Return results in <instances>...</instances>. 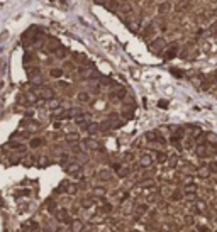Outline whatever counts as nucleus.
<instances>
[{"label":"nucleus","instance_id":"obj_5","mask_svg":"<svg viewBox=\"0 0 217 232\" xmlns=\"http://www.w3.org/2000/svg\"><path fill=\"white\" fill-rule=\"evenodd\" d=\"M90 136H95V134H98V130H100V124H97V122H88L87 125V129H85Z\"/></svg>","mask_w":217,"mask_h":232},{"label":"nucleus","instance_id":"obj_38","mask_svg":"<svg viewBox=\"0 0 217 232\" xmlns=\"http://www.w3.org/2000/svg\"><path fill=\"white\" fill-rule=\"evenodd\" d=\"M100 210H102L104 214H110V212H112V205H108V203H105V205H104V207H102Z\"/></svg>","mask_w":217,"mask_h":232},{"label":"nucleus","instance_id":"obj_29","mask_svg":"<svg viewBox=\"0 0 217 232\" xmlns=\"http://www.w3.org/2000/svg\"><path fill=\"white\" fill-rule=\"evenodd\" d=\"M54 53L58 54V58H65V56L68 54V51H66V48H63V46H61V48H58Z\"/></svg>","mask_w":217,"mask_h":232},{"label":"nucleus","instance_id":"obj_23","mask_svg":"<svg viewBox=\"0 0 217 232\" xmlns=\"http://www.w3.org/2000/svg\"><path fill=\"white\" fill-rule=\"evenodd\" d=\"M156 136H158V130H149V132H146V139H148V141H156Z\"/></svg>","mask_w":217,"mask_h":232},{"label":"nucleus","instance_id":"obj_44","mask_svg":"<svg viewBox=\"0 0 217 232\" xmlns=\"http://www.w3.org/2000/svg\"><path fill=\"white\" fill-rule=\"evenodd\" d=\"M158 107H160V108H166V107H168V102H166V100H160V102H158Z\"/></svg>","mask_w":217,"mask_h":232},{"label":"nucleus","instance_id":"obj_41","mask_svg":"<svg viewBox=\"0 0 217 232\" xmlns=\"http://www.w3.org/2000/svg\"><path fill=\"white\" fill-rule=\"evenodd\" d=\"M209 169H210V173H217V163H210Z\"/></svg>","mask_w":217,"mask_h":232},{"label":"nucleus","instance_id":"obj_13","mask_svg":"<svg viewBox=\"0 0 217 232\" xmlns=\"http://www.w3.org/2000/svg\"><path fill=\"white\" fill-rule=\"evenodd\" d=\"M209 175H210L209 166H202V168L197 169V176H200V178H209Z\"/></svg>","mask_w":217,"mask_h":232},{"label":"nucleus","instance_id":"obj_18","mask_svg":"<svg viewBox=\"0 0 217 232\" xmlns=\"http://www.w3.org/2000/svg\"><path fill=\"white\" fill-rule=\"evenodd\" d=\"M66 192H68L70 195H75V193L78 192V186H76L75 183H68V185H66Z\"/></svg>","mask_w":217,"mask_h":232},{"label":"nucleus","instance_id":"obj_31","mask_svg":"<svg viewBox=\"0 0 217 232\" xmlns=\"http://www.w3.org/2000/svg\"><path fill=\"white\" fill-rule=\"evenodd\" d=\"M139 185H141V188H149V186L154 185V181H153V180H143Z\"/></svg>","mask_w":217,"mask_h":232},{"label":"nucleus","instance_id":"obj_9","mask_svg":"<svg viewBox=\"0 0 217 232\" xmlns=\"http://www.w3.org/2000/svg\"><path fill=\"white\" fill-rule=\"evenodd\" d=\"M85 146H87V149H92V151H98L100 149V144L97 143L95 139H85Z\"/></svg>","mask_w":217,"mask_h":232},{"label":"nucleus","instance_id":"obj_22","mask_svg":"<svg viewBox=\"0 0 217 232\" xmlns=\"http://www.w3.org/2000/svg\"><path fill=\"white\" fill-rule=\"evenodd\" d=\"M78 100H80V102H88V100H90V95H88L87 91H80V93H78Z\"/></svg>","mask_w":217,"mask_h":232},{"label":"nucleus","instance_id":"obj_48","mask_svg":"<svg viewBox=\"0 0 217 232\" xmlns=\"http://www.w3.org/2000/svg\"><path fill=\"white\" fill-rule=\"evenodd\" d=\"M56 232H65V231H63V229H58V231H56Z\"/></svg>","mask_w":217,"mask_h":232},{"label":"nucleus","instance_id":"obj_45","mask_svg":"<svg viewBox=\"0 0 217 232\" xmlns=\"http://www.w3.org/2000/svg\"><path fill=\"white\" fill-rule=\"evenodd\" d=\"M29 224H31L29 227H31L32 231H37V229H39V225H37V222H29Z\"/></svg>","mask_w":217,"mask_h":232},{"label":"nucleus","instance_id":"obj_46","mask_svg":"<svg viewBox=\"0 0 217 232\" xmlns=\"http://www.w3.org/2000/svg\"><path fill=\"white\" fill-rule=\"evenodd\" d=\"M156 198H158V195H149V198H148V202H149V203H151V202H154V200H156Z\"/></svg>","mask_w":217,"mask_h":232},{"label":"nucleus","instance_id":"obj_33","mask_svg":"<svg viewBox=\"0 0 217 232\" xmlns=\"http://www.w3.org/2000/svg\"><path fill=\"white\" fill-rule=\"evenodd\" d=\"M92 203H93V200H92V198H83V200H82V207H85V208L92 207Z\"/></svg>","mask_w":217,"mask_h":232},{"label":"nucleus","instance_id":"obj_6","mask_svg":"<svg viewBox=\"0 0 217 232\" xmlns=\"http://www.w3.org/2000/svg\"><path fill=\"white\" fill-rule=\"evenodd\" d=\"M39 97L42 100H51V98H54V91L51 88H42L39 91Z\"/></svg>","mask_w":217,"mask_h":232},{"label":"nucleus","instance_id":"obj_17","mask_svg":"<svg viewBox=\"0 0 217 232\" xmlns=\"http://www.w3.org/2000/svg\"><path fill=\"white\" fill-rule=\"evenodd\" d=\"M195 208H197V212H205L207 203H205V202H202V200H197V202H195Z\"/></svg>","mask_w":217,"mask_h":232},{"label":"nucleus","instance_id":"obj_30","mask_svg":"<svg viewBox=\"0 0 217 232\" xmlns=\"http://www.w3.org/2000/svg\"><path fill=\"white\" fill-rule=\"evenodd\" d=\"M93 195H97V196H104V195H105V188L95 186V188H93Z\"/></svg>","mask_w":217,"mask_h":232},{"label":"nucleus","instance_id":"obj_19","mask_svg":"<svg viewBox=\"0 0 217 232\" xmlns=\"http://www.w3.org/2000/svg\"><path fill=\"white\" fill-rule=\"evenodd\" d=\"M46 208H48L49 212H54V210H56V202H54L53 198L46 200Z\"/></svg>","mask_w":217,"mask_h":232},{"label":"nucleus","instance_id":"obj_28","mask_svg":"<svg viewBox=\"0 0 217 232\" xmlns=\"http://www.w3.org/2000/svg\"><path fill=\"white\" fill-rule=\"evenodd\" d=\"M112 97H115V98H124V97H126V88H119L115 93H112Z\"/></svg>","mask_w":217,"mask_h":232},{"label":"nucleus","instance_id":"obj_11","mask_svg":"<svg viewBox=\"0 0 217 232\" xmlns=\"http://www.w3.org/2000/svg\"><path fill=\"white\" fill-rule=\"evenodd\" d=\"M65 139H66L70 144H76L78 141H80V134H78V132H70V134H66Z\"/></svg>","mask_w":217,"mask_h":232},{"label":"nucleus","instance_id":"obj_16","mask_svg":"<svg viewBox=\"0 0 217 232\" xmlns=\"http://www.w3.org/2000/svg\"><path fill=\"white\" fill-rule=\"evenodd\" d=\"M98 178L104 180V181H108V180L112 178V173H110L108 169H102V171L98 173Z\"/></svg>","mask_w":217,"mask_h":232},{"label":"nucleus","instance_id":"obj_4","mask_svg":"<svg viewBox=\"0 0 217 232\" xmlns=\"http://www.w3.org/2000/svg\"><path fill=\"white\" fill-rule=\"evenodd\" d=\"M83 227H85V225H83L82 220H71V222H70V231L71 232H82Z\"/></svg>","mask_w":217,"mask_h":232},{"label":"nucleus","instance_id":"obj_37","mask_svg":"<svg viewBox=\"0 0 217 232\" xmlns=\"http://www.w3.org/2000/svg\"><path fill=\"white\" fill-rule=\"evenodd\" d=\"M46 164H49V159L46 156H41L39 158V166H46Z\"/></svg>","mask_w":217,"mask_h":232},{"label":"nucleus","instance_id":"obj_7","mask_svg":"<svg viewBox=\"0 0 217 232\" xmlns=\"http://www.w3.org/2000/svg\"><path fill=\"white\" fill-rule=\"evenodd\" d=\"M164 46H166L164 39H161V37H158V39H156L154 42H151V46H149V48H151L153 51H160V49H163Z\"/></svg>","mask_w":217,"mask_h":232},{"label":"nucleus","instance_id":"obj_32","mask_svg":"<svg viewBox=\"0 0 217 232\" xmlns=\"http://www.w3.org/2000/svg\"><path fill=\"white\" fill-rule=\"evenodd\" d=\"M170 73H171V75H175L177 78H183V76H185V73L180 71V70H177V68H170Z\"/></svg>","mask_w":217,"mask_h":232},{"label":"nucleus","instance_id":"obj_21","mask_svg":"<svg viewBox=\"0 0 217 232\" xmlns=\"http://www.w3.org/2000/svg\"><path fill=\"white\" fill-rule=\"evenodd\" d=\"M49 75H51L53 78H61V76H63V70H59V68H53V70L49 71Z\"/></svg>","mask_w":217,"mask_h":232},{"label":"nucleus","instance_id":"obj_26","mask_svg":"<svg viewBox=\"0 0 217 232\" xmlns=\"http://www.w3.org/2000/svg\"><path fill=\"white\" fill-rule=\"evenodd\" d=\"M48 107L51 108V110H56V108H59V107H61V104H59L58 100L51 98V100H49V104H48Z\"/></svg>","mask_w":217,"mask_h":232},{"label":"nucleus","instance_id":"obj_20","mask_svg":"<svg viewBox=\"0 0 217 232\" xmlns=\"http://www.w3.org/2000/svg\"><path fill=\"white\" fill-rule=\"evenodd\" d=\"M42 144V139H39V137H32L31 139V143H29V146L32 147V149H36V147H39Z\"/></svg>","mask_w":217,"mask_h":232},{"label":"nucleus","instance_id":"obj_3","mask_svg":"<svg viewBox=\"0 0 217 232\" xmlns=\"http://www.w3.org/2000/svg\"><path fill=\"white\" fill-rule=\"evenodd\" d=\"M80 169H82L80 163H71V164H66V166H65V171L70 173V175H78Z\"/></svg>","mask_w":217,"mask_h":232},{"label":"nucleus","instance_id":"obj_10","mask_svg":"<svg viewBox=\"0 0 217 232\" xmlns=\"http://www.w3.org/2000/svg\"><path fill=\"white\" fill-rule=\"evenodd\" d=\"M139 164H141V166H144V168H148V166H151V164H153V158H151L149 154H143V156L139 158Z\"/></svg>","mask_w":217,"mask_h":232},{"label":"nucleus","instance_id":"obj_42","mask_svg":"<svg viewBox=\"0 0 217 232\" xmlns=\"http://www.w3.org/2000/svg\"><path fill=\"white\" fill-rule=\"evenodd\" d=\"M185 222H187L188 225H193V217H192V215H187V217H185Z\"/></svg>","mask_w":217,"mask_h":232},{"label":"nucleus","instance_id":"obj_39","mask_svg":"<svg viewBox=\"0 0 217 232\" xmlns=\"http://www.w3.org/2000/svg\"><path fill=\"white\" fill-rule=\"evenodd\" d=\"M7 146H9L10 149H19V147H20V143H16V141H10V143L7 144Z\"/></svg>","mask_w":217,"mask_h":232},{"label":"nucleus","instance_id":"obj_40","mask_svg":"<svg viewBox=\"0 0 217 232\" xmlns=\"http://www.w3.org/2000/svg\"><path fill=\"white\" fill-rule=\"evenodd\" d=\"M197 231H199V232H210L207 225H202V224H199V225H197Z\"/></svg>","mask_w":217,"mask_h":232},{"label":"nucleus","instance_id":"obj_2","mask_svg":"<svg viewBox=\"0 0 217 232\" xmlns=\"http://www.w3.org/2000/svg\"><path fill=\"white\" fill-rule=\"evenodd\" d=\"M56 219H58L59 222H65V224H70V222H71V217L68 215V212H66L65 208L56 210Z\"/></svg>","mask_w":217,"mask_h":232},{"label":"nucleus","instance_id":"obj_43","mask_svg":"<svg viewBox=\"0 0 217 232\" xmlns=\"http://www.w3.org/2000/svg\"><path fill=\"white\" fill-rule=\"evenodd\" d=\"M180 198H181L180 192H175V193H173V195H171V200H173V202H177V200H180Z\"/></svg>","mask_w":217,"mask_h":232},{"label":"nucleus","instance_id":"obj_14","mask_svg":"<svg viewBox=\"0 0 217 232\" xmlns=\"http://www.w3.org/2000/svg\"><path fill=\"white\" fill-rule=\"evenodd\" d=\"M117 175H119V178H126L131 175V168L129 166H121L119 169H117Z\"/></svg>","mask_w":217,"mask_h":232},{"label":"nucleus","instance_id":"obj_25","mask_svg":"<svg viewBox=\"0 0 217 232\" xmlns=\"http://www.w3.org/2000/svg\"><path fill=\"white\" fill-rule=\"evenodd\" d=\"M175 54H177V46H171V48L166 51V59H171V58H175Z\"/></svg>","mask_w":217,"mask_h":232},{"label":"nucleus","instance_id":"obj_49","mask_svg":"<svg viewBox=\"0 0 217 232\" xmlns=\"http://www.w3.org/2000/svg\"><path fill=\"white\" fill-rule=\"evenodd\" d=\"M216 76H217V70H216Z\"/></svg>","mask_w":217,"mask_h":232},{"label":"nucleus","instance_id":"obj_47","mask_svg":"<svg viewBox=\"0 0 217 232\" xmlns=\"http://www.w3.org/2000/svg\"><path fill=\"white\" fill-rule=\"evenodd\" d=\"M126 159L127 161H132V154H131V153H129V154H126Z\"/></svg>","mask_w":217,"mask_h":232},{"label":"nucleus","instance_id":"obj_36","mask_svg":"<svg viewBox=\"0 0 217 232\" xmlns=\"http://www.w3.org/2000/svg\"><path fill=\"white\" fill-rule=\"evenodd\" d=\"M137 214H146V210H148V203H144V205H137Z\"/></svg>","mask_w":217,"mask_h":232},{"label":"nucleus","instance_id":"obj_1","mask_svg":"<svg viewBox=\"0 0 217 232\" xmlns=\"http://www.w3.org/2000/svg\"><path fill=\"white\" fill-rule=\"evenodd\" d=\"M58 48H61V41H59V39L49 37V39L46 41V49H48V51H56Z\"/></svg>","mask_w":217,"mask_h":232},{"label":"nucleus","instance_id":"obj_12","mask_svg":"<svg viewBox=\"0 0 217 232\" xmlns=\"http://www.w3.org/2000/svg\"><path fill=\"white\" fill-rule=\"evenodd\" d=\"M205 141L210 146H217V134L216 132H207L205 134Z\"/></svg>","mask_w":217,"mask_h":232},{"label":"nucleus","instance_id":"obj_35","mask_svg":"<svg viewBox=\"0 0 217 232\" xmlns=\"http://www.w3.org/2000/svg\"><path fill=\"white\" fill-rule=\"evenodd\" d=\"M39 73H41L39 68H32V70H29V76H31V78H34V76H39Z\"/></svg>","mask_w":217,"mask_h":232},{"label":"nucleus","instance_id":"obj_34","mask_svg":"<svg viewBox=\"0 0 217 232\" xmlns=\"http://www.w3.org/2000/svg\"><path fill=\"white\" fill-rule=\"evenodd\" d=\"M177 164H178V159H177L175 156H171V158L168 159V166H170V168H175Z\"/></svg>","mask_w":217,"mask_h":232},{"label":"nucleus","instance_id":"obj_27","mask_svg":"<svg viewBox=\"0 0 217 232\" xmlns=\"http://www.w3.org/2000/svg\"><path fill=\"white\" fill-rule=\"evenodd\" d=\"M154 156H156V161H158V163H164V161L168 159V158H166V154H164L163 151H158Z\"/></svg>","mask_w":217,"mask_h":232},{"label":"nucleus","instance_id":"obj_24","mask_svg":"<svg viewBox=\"0 0 217 232\" xmlns=\"http://www.w3.org/2000/svg\"><path fill=\"white\" fill-rule=\"evenodd\" d=\"M168 10H171V5H170L168 2H164V3L160 5V14H166Z\"/></svg>","mask_w":217,"mask_h":232},{"label":"nucleus","instance_id":"obj_15","mask_svg":"<svg viewBox=\"0 0 217 232\" xmlns=\"http://www.w3.org/2000/svg\"><path fill=\"white\" fill-rule=\"evenodd\" d=\"M195 153H197V156H200V158H205L207 156V146L205 144H199L195 147Z\"/></svg>","mask_w":217,"mask_h":232},{"label":"nucleus","instance_id":"obj_8","mask_svg":"<svg viewBox=\"0 0 217 232\" xmlns=\"http://www.w3.org/2000/svg\"><path fill=\"white\" fill-rule=\"evenodd\" d=\"M183 193H185V195H192V193H197V185L188 181V183L185 185V188H183Z\"/></svg>","mask_w":217,"mask_h":232}]
</instances>
